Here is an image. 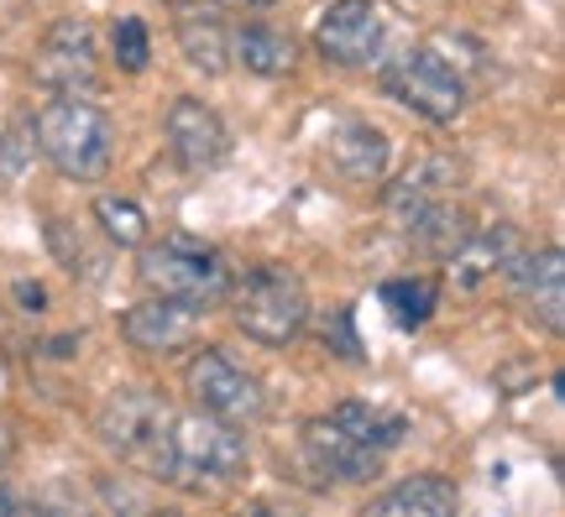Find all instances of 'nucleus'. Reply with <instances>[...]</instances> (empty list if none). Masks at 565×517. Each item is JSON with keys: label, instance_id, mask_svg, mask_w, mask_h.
Instances as JSON below:
<instances>
[{"label": "nucleus", "instance_id": "nucleus-7", "mask_svg": "<svg viewBox=\"0 0 565 517\" xmlns=\"http://www.w3.org/2000/svg\"><path fill=\"white\" fill-rule=\"evenodd\" d=\"M183 392L200 413H215L225 423H263L267 418V387L257 371H246L242 360L231 356L225 345H200L194 356L183 360Z\"/></svg>", "mask_w": 565, "mask_h": 517}, {"label": "nucleus", "instance_id": "nucleus-21", "mask_svg": "<svg viewBox=\"0 0 565 517\" xmlns=\"http://www.w3.org/2000/svg\"><path fill=\"white\" fill-rule=\"evenodd\" d=\"M377 303L387 309V319L404 330V335H414V330H424L429 319H435V309H440V288L429 278H387L383 288H377Z\"/></svg>", "mask_w": 565, "mask_h": 517}, {"label": "nucleus", "instance_id": "nucleus-17", "mask_svg": "<svg viewBox=\"0 0 565 517\" xmlns=\"http://www.w3.org/2000/svg\"><path fill=\"white\" fill-rule=\"evenodd\" d=\"M330 162L341 168L345 183H383L393 162V141L372 120H341L330 131Z\"/></svg>", "mask_w": 565, "mask_h": 517}, {"label": "nucleus", "instance_id": "nucleus-23", "mask_svg": "<svg viewBox=\"0 0 565 517\" xmlns=\"http://www.w3.org/2000/svg\"><path fill=\"white\" fill-rule=\"evenodd\" d=\"M38 162V137H32V116H17L0 131V189H17Z\"/></svg>", "mask_w": 565, "mask_h": 517}, {"label": "nucleus", "instance_id": "nucleus-16", "mask_svg": "<svg viewBox=\"0 0 565 517\" xmlns=\"http://www.w3.org/2000/svg\"><path fill=\"white\" fill-rule=\"evenodd\" d=\"M461 513V486L440 471L424 476H404L398 486H387L383 497L366 502V517H456Z\"/></svg>", "mask_w": 565, "mask_h": 517}, {"label": "nucleus", "instance_id": "nucleus-13", "mask_svg": "<svg viewBox=\"0 0 565 517\" xmlns=\"http://www.w3.org/2000/svg\"><path fill=\"white\" fill-rule=\"evenodd\" d=\"M194 335H200V314L179 299L147 293L121 314V340L141 356H173L183 345H194Z\"/></svg>", "mask_w": 565, "mask_h": 517}, {"label": "nucleus", "instance_id": "nucleus-5", "mask_svg": "<svg viewBox=\"0 0 565 517\" xmlns=\"http://www.w3.org/2000/svg\"><path fill=\"white\" fill-rule=\"evenodd\" d=\"M225 303H231L236 330H242L246 340L267 345V351L294 345V340L309 330V319H315L309 282H303L294 267H282V261H263V267H246V272H236V282H231Z\"/></svg>", "mask_w": 565, "mask_h": 517}, {"label": "nucleus", "instance_id": "nucleus-27", "mask_svg": "<svg viewBox=\"0 0 565 517\" xmlns=\"http://www.w3.org/2000/svg\"><path fill=\"white\" fill-rule=\"evenodd\" d=\"M17 303L26 314H42V309H47V293H42L38 282H17Z\"/></svg>", "mask_w": 565, "mask_h": 517}, {"label": "nucleus", "instance_id": "nucleus-26", "mask_svg": "<svg viewBox=\"0 0 565 517\" xmlns=\"http://www.w3.org/2000/svg\"><path fill=\"white\" fill-rule=\"evenodd\" d=\"M47 251H53V257H58V267H68L74 278L84 272V278L100 282V261L89 257V246L74 236V225H68V219H47Z\"/></svg>", "mask_w": 565, "mask_h": 517}, {"label": "nucleus", "instance_id": "nucleus-6", "mask_svg": "<svg viewBox=\"0 0 565 517\" xmlns=\"http://www.w3.org/2000/svg\"><path fill=\"white\" fill-rule=\"evenodd\" d=\"M377 84L393 105L414 110L429 126H450L461 120L466 100H471V84L456 74V63L445 58L435 42H419V47H404L398 58L377 63Z\"/></svg>", "mask_w": 565, "mask_h": 517}, {"label": "nucleus", "instance_id": "nucleus-19", "mask_svg": "<svg viewBox=\"0 0 565 517\" xmlns=\"http://www.w3.org/2000/svg\"><path fill=\"white\" fill-rule=\"evenodd\" d=\"M330 418L341 423L345 434L356 439V444H366V450H377V455H393L398 444H404L408 434H414V423H408L404 413H393V408H377V402H335L330 408Z\"/></svg>", "mask_w": 565, "mask_h": 517}, {"label": "nucleus", "instance_id": "nucleus-3", "mask_svg": "<svg viewBox=\"0 0 565 517\" xmlns=\"http://www.w3.org/2000/svg\"><path fill=\"white\" fill-rule=\"evenodd\" d=\"M173 398H162L158 387H116L110 398L95 408V439L126 471L141 481H158L168 471V444H173Z\"/></svg>", "mask_w": 565, "mask_h": 517}, {"label": "nucleus", "instance_id": "nucleus-28", "mask_svg": "<svg viewBox=\"0 0 565 517\" xmlns=\"http://www.w3.org/2000/svg\"><path fill=\"white\" fill-rule=\"evenodd\" d=\"M11 513H32V497H21V492H11V486H0V517Z\"/></svg>", "mask_w": 565, "mask_h": 517}, {"label": "nucleus", "instance_id": "nucleus-20", "mask_svg": "<svg viewBox=\"0 0 565 517\" xmlns=\"http://www.w3.org/2000/svg\"><path fill=\"white\" fill-rule=\"evenodd\" d=\"M179 47L200 74L215 79V74H225V58H231V26L215 11L189 6V11H179Z\"/></svg>", "mask_w": 565, "mask_h": 517}, {"label": "nucleus", "instance_id": "nucleus-11", "mask_svg": "<svg viewBox=\"0 0 565 517\" xmlns=\"http://www.w3.org/2000/svg\"><path fill=\"white\" fill-rule=\"evenodd\" d=\"M299 450H303V460H309V471L324 476L330 486H366V481L383 476V460H387V455H377V450L356 444L330 413L303 423Z\"/></svg>", "mask_w": 565, "mask_h": 517}, {"label": "nucleus", "instance_id": "nucleus-24", "mask_svg": "<svg viewBox=\"0 0 565 517\" xmlns=\"http://www.w3.org/2000/svg\"><path fill=\"white\" fill-rule=\"evenodd\" d=\"M320 340L330 356L351 360V366H362L366 351H362V335H356V309L351 303H335V309H324L320 314Z\"/></svg>", "mask_w": 565, "mask_h": 517}, {"label": "nucleus", "instance_id": "nucleus-4", "mask_svg": "<svg viewBox=\"0 0 565 517\" xmlns=\"http://www.w3.org/2000/svg\"><path fill=\"white\" fill-rule=\"evenodd\" d=\"M32 137H38V158L53 162V173H63L68 183H95L116 162V120L79 95H53L32 116Z\"/></svg>", "mask_w": 565, "mask_h": 517}, {"label": "nucleus", "instance_id": "nucleus-1", "mask_svg": "<svg viewBox=\"0 0 565 517\" xmlns=\"http://www.w3.org/2000/svg\"><path fill=\"white\" fill-rule=\"evenodd\" d=\"M137 278L147 293H158V299H179L189 303L194 314H210V309H221L225 293H231V282H236V267L225 257L215 240H200V236H173L162 240H141L137 246Z\"/></svg>", "mask_w": 565, "mask_h": 517}, {"label": "nucleus", "instance_id": "nucleus-2", "mask_svg": "<svg viewBox=\"0 0 565 517\" xmlns=\"http://www.w3.org/2000/svg\"><path fill=\"white\" fill-rule=\"evenodd\" d=\"M252 471V444H246L242 423H225L215 413H179L173 418V444H168V471L162 486L204 497V492H225Z\"/></svg>", "mask_w": 565, "mask_h": 517}, {"label": "nucleus", "instance_id": "nucleus-22", "mask_svg": "<svg viewBox=\"0 0 565 517\" xmlns=\"http://www.w3.org/2000/svg\"><path fill=\"white\" fill-rule=\"evenodd\" d=\"M95 225H100V236L110 246H121V251H137L141 240L152 236V219L141 209L137 200H126V194H100L95 200Z\"/></svg>", "mask_w": 565, "mask_h": 517}, {"label": "nucleus", "instance_id": "nucleus-9", "mask_svg": "<svg viewBox=\"0 0 565 517\" xmlns=\"http://www.w3.org/2000/svg\"><path fill=\"white\" fill-rule=\"evenodd\" d=\"M387 47L383 0H330L315 21V53L335 68H377Z\"/></svg>", "mask_w": 565, "mask_h": 517}, {"label": "nucleus", "instance_id": "nucleus-29", "mask_svg": "<svg viewBox=\"0 0 565 517\" xmlns=\"http://www.w3.org/2000/svg\"><path fill=\"white\" fill-rule=\"evenodd\" d=\"M221 6H236V11H267V6H278V0H221Z\"/></svg>", "mask_w": 565, "mask_h": 517}, {"label": "nucleus", "instance_id": "nucleus-18", "mask_svg": "<svg viewBox=\"0 0 565 517\" xmlns=\"http://www.w3.org/2000/svg\"><path fill=\"white\" fill-rule=\"evenodd\" d=\"M231 58L242 63L246 74H257V79H282L299 63V42H294V32H282V26L246 21V26L231 32Z\"/></svg>", "mask_w": 565, "mask_h": 517}, {"label": "nucleus", "instance_id": "nucleus-15", "mask_svg": "<svg viewBox=\"0 0 565 517\" xmlns=\"http://www.w3.org/2000/svg\"><path fill=\"white\" fill-rule=\"evenodd\" d=\"M461 189H466V162L450 158V152H429V158H419L404 179L387 189V215L404 230L419 209H429V204H440V200H456Z\"/></svg>", "mask_w": 565, "mask_h": 517}, {"label": "nucleus", "instance_id": "nucleus-25", "mask_svg": "<svg viewBox=\"0 0 565 517\" xmlns=\"http://www.w3.org/2000/svg\"><path fill=\"white\" fill-rule=\"evenodd\" d=\"M110 53H116V68L121 74H141L152 63V37H147V21L141 17H121L116 32H110Z\"/></svg>", "mask_w": 565, "mask_h": 517}, {"label": "nucleus", "instance_id": "nucleus-30", "mask_svg": "<svg viewBox=\"0 0 565 517\" xmlns=\"http://www.w3.org/2000/svg\"><path fill=\"white\" fill-rule=\"evenodd\" d=\"M6 460H11V434L0 429V465H6Z\"/></svg>", "mask_w": 565, "mask_h": 517}, {"label": "nucleus", "instance_id": "nucleus-10", "mask_svg": "<svg viewBox=\"0 0 565 517\" xmlns=\"http://www.w3.org/2000/svg\"><path fill=\"white\" fill-rule=\"evenodd\" d=\"M162 137H168V158L183 173H215L231 158V131L215 105H204L200 95H179L162 116Z\"/></svg>", "mask_w": 565, "mask_h": 517}, {"label": "nucleus", "instance_id": "nucleus-8", "mask_svg": "<svg viewBox=\"0 0 565 517\" xmlns=\"http://www.w3.org/2000/svg\"><path fill=\"white\" fill-rule=\"evenodd\" d=\"M32 79L47 95H79L95 100L100 95V37L84 17H58L42 32L38 53H32Z\"/></svg>", "mask_w": 565, "mask_h": 517}, {"label": "nucleus", "instance_id": "nucleus-14", "mask_svg": "<svg viewBox=\"0 0 565 517\" xmlns=\"http://www.w3.org/2000/svg\"><path fill=\"white\" fill-rule=\"evenodd\" d=\"M519 251H524V240H519L513 225H503V219L498 225H471L461 246L445 257V278L456 282L461 293H477L492 278H503Z\"/></svg>", "mask_w": 565, "mask_h": 517}, {"label": "nucleus", "instance_id": "nucleus-12", "mask_svg": "<svg viewBox=\"0 0 565 517\" xmlns=\"http://www.w3.org/2000/svg\"><path fill=\"white\" fill-rule=\"evenodd\" d=\"M513 282V299L545 335L565 330V257L561 246H540V251H519L513 267L503 272Z\"/></svg>", "mask_w": 565, "mask_h": 517}]
</instances>
